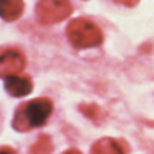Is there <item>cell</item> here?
I'll return each instance as SVG.
<instances>
[{
    "instance_id": "cell-5",
    "label": "cell",
    "mask_w": 154,
    "mask_h": 154,
    "mask_svg": "<svg viewBox=\"0 0 154 154\" xmlns=\"http://www.w3.org/2000/svg\"><path fill=\"white\" fill-rule=\"evenodd\" d=\"M3 84H5V90L10 95H13V97H25V95H28L33 89V82H31L30 77L20 75V74L5 77V79H3Z\"/></svg>"
},
{
    "instance_id": "cell-11",
    "label": "cell",
    "mask_w": 154,
    "mask_h": 154,
    "mask_svg": "<svg viewBox=\"0 0 154 154\" xmlns=\"http://www.w3.org/2000/svg\"><path fill=\"white\" fill-rule=\"evenodd\" d=\"M62 154H82L79 151V149H67L66 152H62Z\"/></svg>"
},
{
    "instance_id": "cell-1",
    "label": "cell",
    "mask_w": 154,
    "mask_h": 154,
    "mask_svg": "<svg viewBox=\"0 0 154 154\" xmlns=\"http://www.w3.org/2000/svg\"><path fill=\"white\" fill-rule=\"evenodd\" d=\"M69 43L77 49H87L102 45L103 33L102 30L87 18H74L66 28Z\"/></svg>"
},
{
    "instance_id": "cell-9",
    "label": "cell",
    "mask_w": 154,
    "mask_h": 154,
    "mask_svg": "<svg viewBox=\"0 0 154 154\" xmlns=\"http://www.w3.org/2000/svg\"><path fill=\"white\" fill-rule=\"evenodd\" d=\"M113 2L120 3V5H125V7H136L139 3V0H113Z\"/></svg>"
},
{
    "instance_id": "cell-7",
    "label": "cell",
    "mask_w": 154,
    "mask_h": 154,
    "mask_svg": "<svg viewBox=\"0 0 154 154\" xmlns=\"http://www.w3.org/2000/svg\"><path fill=\"white\" fill-rule=\"evenodd\" d=\"M92 154H125L122 143L113 138H102L92 146Z\"/></svg>"
},
{
    "instance_id": "cell-3",
    "label": "cell",
    "mask_w": 154,
    "mask_h": 154,
    "mask_svg": "<svg viewBox=\"0 0 154 154\" xmlns=\"http://www.w3.org/2000/svg\"><path fill=\"white\" fill-rule=\"evenodd\" d=\"M72 13L69 0H39L36 3V20L41 25H54Z\"/></svg>"
},
{
    "instance_id": "cell-4",
    "label": "cell",
    "mask_w": 154,
    "mask_h": 154,
    "mask_svg": "<svg viewBox=\"0 0 154 154\" xmlns=\"http://www.w3.org/2000/svg\"><path fill=\"white\" fill-rule=\"evenodd\" d=\"M23 69H25V56L18 49H7L2 53V57H0V72H2L3 79L8 75L20 74Z\"/></svg>"
},
{
    "instance_id": "cell-10",
    "label": "cell",
    "mask_w": 154,
    "mask_h": 154,
    "mask_svg": "<svg viewBox=\"0 0 154 154\" xmlns=\"http://www.w3.org/2000/svg\"><path fill=\"white\" fill-rule=\"evenodd\" d=\"M0 154H15V151H13L10 146H2V149H0Z\"/></svg>"
},
{
    "instance_id": "cell-6",
    "label": "cell",
    "mask_w": 154,
    "mask_h": 154,
    "mask_svg": "<svg viewBox=\"0 0 154 154\" xmlns=\"http://www.w3.org/2000/svg\"><path fill=\"white\" fill-rule=\"evenodd\" d=\"M23 8V0H0V12L5 21H15L17 18H20Z\"/></svg>"
},
{
    "instance_id": "cell-8",
    "label": "cell",
    "mask_w": 154,
    "mask_h": 154,
    "mask_svg": "<svg viewBox=\"0 0 154 154\" xmlns=\"http://www.w3.org/2000/svg\"><path fill=\"white\" fill-rule=\"evenodd\" d=\"M53 152V143L49 136H39L38 141L33 144L31 154H51Z\"/></svg>"
},
{
    "instance_id": "cell-2",
    "label": "cell",
    "mask_w": 154,
    "mask_h": 154,
    "mask_svg": "<svg viewBox=\"0 0 154 154\" xmlns=\"http://www.w3.org/2000/svg\"><path fill=\"white\" fill-rule=\"evenodd\" d=\"M51 113H53V102L49 98H33L20 110V113L17 115L20 118H17L13 125L20 131H26V128H38L48 122Z\"/></svg>"
}]
</instances>
